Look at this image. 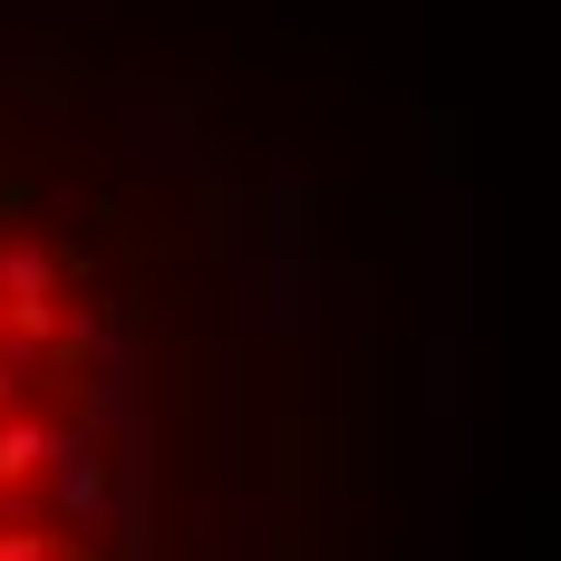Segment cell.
<instances>
[{
    "label": "cell",
    "instance_id": "6da1fadb",
    "mask_svg": "<svg viewBox=\"0 0 561 561\" xmlns=\"http://www.w3.org/2000/svg\"><path fill=\"white\" fill-rule=\"evenodd\" d=\"M0 561H224L107 242L0 184Z\"/></svg>",
    "mask_w": 561,
    "mask_h": 561
}]
</instances>
